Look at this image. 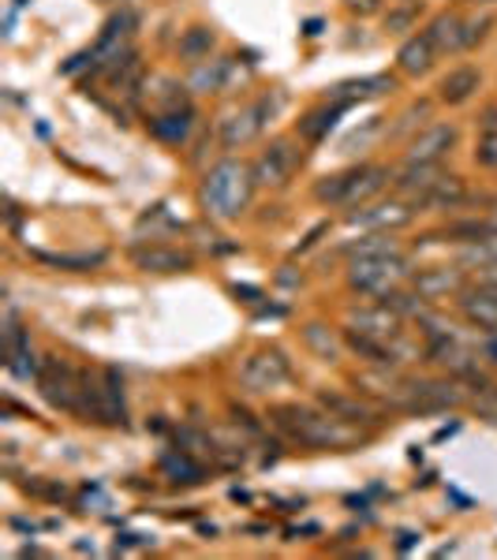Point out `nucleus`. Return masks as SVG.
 Instances as JSON below:
<instances>
[{"label":"nucleus","instance_id":"1","mask_svg":"<svg viewBox=\"0 0 497 560\" xmlns=\"http://www.w3.org/2000/svg\"><path fill=\"white\" fill-rule=\"evenodd\" d=\"M269 422L274 430H281L292 445L314 448V453H351L359 448L370 433L363 427L337 419L333 411H325L319 400L314 404H274L269 408Z\"/></svg>","mask_w":497,"mask_h":560},{"label":"nucleus","instance_id":"2","mask_svg":"<svg viewBox=\"0 0 497 560\" xmlns=\"http://www.w3.org/2000/svg\"><path fill=\"white\" fill-rule=\"evenodd\" d=\"M258 184H255V168L243 158H221L213 168H206L203 176V206L213 221H240L247 213L251 198H255Z\"/></svg>","mask_w":497,"mask_h":560},{"label":"nucleus","instance_id":"3","mask_svg":"<svg viewBox=\"0 0 497 560\" xmlns=\"http://www.w3.org/2000/svg\"><path fill=\"white\" fill-rule=\"evenodd\" d=\"M390 184H393L390 165H382V161H363V165H351L345 173L322 176L319 184H314V202L359 210V206L374 202Z\"/></svg>","mask_w":497,"mask_h":560},{"label":"nucleus","instance_id":"4","mask_svg":"<svg viewBox=\"0 0 497 560\" xmlns=\"http://www.w3.org/2000/svg\"><path fill=\"white\" fill-rule=\"evenodd\" d=\"M79 419L97 427H128V404H124V377L120 370H83V408Z\"/></svg>","mask_w":497,"mask_h":560},{"label":"nucleus","instance_id":"5","mask_svg":"<svg viewBox=\"0 0 497 560\" xmlns=\"http://www.w3.org/2000/svg\"><path fill=\"white\" fill-rule=\"evenodd\" d=\"M412 261L404 258V250H393V255H370V258H351L348 261V288L363 295H390L396 288L412 284Z\"/></svg>","mask_w":497,"mask_h":560},{"label":"nucleus","instance_id":"6","mask_svg":"<svg viewBox=\"0 0 497 560\" xmlns=\"http://www.w3.org/2000/svg\"><path fill=\"white\" fill-rule=\"evenodd\" d=\"M303 158L307 153L292 135H277V139H269V147L251 161L258 191H285V187L296 179V173L303 168Z\"/></svg>","mask_w":497,"mask_h":560},{"label":"nucleus","instance_id":"7","mask_svg":"<svg viewBox=\"0 0 497 560\" xmlns=\"http://www.w3.org/2000/svg\"><path fill=\"white\" fill-rule=\"evenodd\" d=\"M34 385H38L42 400L49 404V408L79 419V408H83V370L71 366L68 359L49 355V359H42V370H38V377H34Z\"/></svg>","mask_w":497,"mask_h":560},{"label":"nucleus","instance_id":"8","mask_svg":"<svg viewBox=\"0 0 497 560\" xmlns=\"http://www.w3.org/2000/svg\"><path fill=\"white\" fill-rule=\"evenodd\" d=\"M292 382V363L281 348H262V351H251L247 359L240 363V385L247 393H274Z\"/></svg>","mask_w":497,"mask_h":560},{"label":"nucleus","instance_id":"9","mask_svg":"<svg viewBox=\"0 0 497 560\" xmlns=\"http://www.w3.org/2000/svg\"><path fill=\"white\" fill-rule=\"evenodd\" d=\"M419 217V210L408 202V198H374V202L359 206V210H351L345 221L351 229H367V232H401L408 229V224Z\"/></svg>","mask_w":497,"mask_h":560},{"label":"nucleus","instance_id":"10","mask_svg":"<svg viewBox=\"0 0 497 560\" xmlns=\"http://www.w3.org/2000/svg\"><path fill=\"white\" fill-rule=\"evenodd\" d=\"M269 116H274V102H269V97H258V102L229 113L221 120V128H217V135H221V147L240 150V147H247V142H255L258 135L266 131Z\"/></svg>","mask_w":497,"mask_h":560},{"label":"nucleus","instance_id":"11","mask_svg":"<svg viewBox=\"0 0 497 560\" xmlns=\"http://www.w3.org/2000/svg\"><path fill=\"white\" fill-rule=\"evenodd\" d=\"M348 329L367 332V337H374V340H385V345H401L404 340V314H396L393 306L382 303V300L367 303V306H351Z\"/></svg>","mask_w":497,"mask_h":560},{"label":"nucleus","instance_id":"12","mask_svg":"<svg viewBox=\"0 0 497 560\" xmlns=\"http://www.w3.org/2000/svg\"><path fill=\"white\" fill-rule=\"evenodd\" d=\"M467 288L464 266H427L412 273V292L423 303H441V300H456Z\"/></svg>","mask_w":497,"mask_h":560},{"label":"nucleus","instance_id":"13","mask_svg":"<svg viewBox=\"0 0 497 560\" xmlns=\"http://www.w3.org/2000/svg\"><path fill=\"white\" fill-rule=\"evenodd\" d=\"M319 404L325 411H333L337 419L351 422V427H378V422H385V411L382 404L374 400V396H359V393H333V388H322L319 393Z\"/></svg>","mask_w":497,"mask_h":560},{"label":"nucleus","instance_id":"14","mask_svg":"<svg viewBox=\"0 0 497 560\" xmlns=\"http://www.w3.org/2000/svg\"><path fill=\"white\" fill-rule=\"evenodd\" d=\"M456 139H460L456 124H427V128L408 142L404 165H441V161L453 153Z\"/></svg>","mask_w":497,"mask_h":560},{"label":"nucleus","instance_id":"15","mask_svg":"<svg viewBox=\"0 0 497 560\" xmlns=\"http://www.w3.org/2000/svg\"><path fill=\"white\" fill-rule=\"evenodd\" d=\"M456 311L464 314L467 325L483 329L486 337L497 332V280H478V284H467L464 292L456 295Z\"/></svg>","mask_w":497,"mask_h":560},{"label":"nucleus","instance_id":"16","mask_svg":"<svg viewBox=\"0 0 497 560\" xmlns=\"http://www.w3.org/2000/svg\"><path fill=\"white\" fill-rule=\"evenodd\" d=\"M131 261L142 273H187L195 258L180 247H165V243H147V247H131Z\"/></svg>","mask_w":497,"mask_h":560},{"label":"nucleus","instance_id":"17","mask_svg":"<svg viewBox=\"0 0 497 560\" xmlns=\"http://www.w3.org/2000/svg\"><path fill=\"white\" fill-rule=\"evenodd\" d=\"M483 90V71L475 65H456L438 79V102L441 105H467Z\"/></svg>","mask_w":497,"mask_h":560},{"label":"nucleus","instance_id":"18","mask_svg":"<svg viewBox=\"0 0 497 560\" xmlns=\"http://www.w3.org/2000/svg\"><path fill=\"white\" fill-rule=\"evenodd\" d=\"M4 363L12 370L15 377H23V382H31V377H38L42 363L34 359L31 351V337L15 325V314H8V329H4Z\"/></svg>","mask_w":497,"mask_h":560},{"label":"nucleus","instance_id":"19","mask_svg":"<svg viewBox=\"0 0 497 560\" xmlns=\"http://www.w3.org/2000/svg\"><path fill=\"white\" fill-rule=\"evenodd\" d=\"M423 34H427L430 45L438 49V57H456V52L467 49L464 45V15L460 12H438Z\"/></svg>","mask_w":497,"mask_h":560},{"label":"nucleus","instance_id":"20","mask_svg":"<svg viewBox=\"0 0 497 560\" xmlns=\"http://www.w3.org/2000/svg\"><path fill=\"white\" fill-rule=\"evenodd\" d=\"M192 128H195V108L192 105L161 108V113L150 116V135L161 142H169V147H184Z\"/></svg>","mask_w":497,"mask_h":560},{"label":"nucleus","instance_id":"21","mask_svg":"<svg viewBox=\"0 0 497 560\" xmlns=\"http://www.w3.org/2000/svg\"><path fill=\"white\" fill-rule=\"evenodd\" d=\"M434 65H438V49L430 45L427 34H412V38H404L401 49H396V68H401V75H408V79L430 75Z\"/></svg>","mask_w":497,"mask_h":560},{"label":"nucleus","instance_id":"22","mask_svg":"<svg viewBox=\"0 0 497 560\" xmlns=\"http://www.w3.org/2000/svg\"><path fill=\"white\" fill-rule=\"evenodd\" d=\"M303 345L314 359H322V363H337V359L348 351L345 332L333 329V325H325V322H307L303 325Z\"/></svg>","mask_w":497,"mask_h":560},{"label":"nucleus","instance_id":"23","mask_svg":"<svg viewBox=\"0 0 497 560\" xmlns=\"http://www.w3.org/2000/svg\"><path fill=\"white\" fill-rule=\"evenodd\" d=\"M161 475H165L173 486H198V482H206L203 459H198L195 453H187V448H173V453L161 456Z\"/></svg>","mask_w":497,"mask_h":560},{"label":"nucleus","instance_id":"24","mask_svg":"<svg viewBox=\"0 0 497 560\" xmlns=\"http://www.w3.org/2000/svg\"><path fill=\"white\" fill-rule=\"evenodd\" d=\"M390 90H396L393 75H367V79H351V83H337L330 90V97L340 105H351V102H367V97H378V94H390Z\"/></svg>","mask_w":497,"mask_h":560},{"label":"nucleus","instance_id":"25","mask_svg":"<svg viewBox=\"0 0 497 560\" xmlns=\"http://www.w3.org/2000/svg\"><path fill=\"white\" fill-rule=\"evenodd\" d=\"M340 113H345V105H340V102L311 108V113L300 116V124H296V135H300L303 142H322L325 135L333 131V124L340 120Z\"/></svg>","mask_w":497,"mask_h":560},{"label":"nucleus","instance_id":"26","mask_svg":"<svg viewBox=\"0 0 497 560\" xmlns=\"http://www.w3.org/2000/svg\"><path fill=\"white\" fill-rule=\"evenodd\" d=\"M467 202V187L464 179L446 173V179H441L438 187L427 195V202H423V210H460V206Z\"/></svg>","mask_w":497,"mask_h":560},{"label":"nucleus","instance_id":"27","mask_svg":"<svg viewBox=\"0 0 497 560\" xmlns=\"http://www.w3.org/2000/svg\"><path fill=\"white\" fill-rule=\"evenodd\" d=\"M217 45V34L210 26H192V31H184V38H180V57L187 60V65H203V60H210Z\"/></svg>","mask_w":497,"mask_h":560},{"label":"nucleus","instance_id":"28","mask_svg":"<svg viewBox=\"0 0 497 560\" xmlns=\"http://www.w3.org/2000/svg\"><path fill=\"white\" fill-rule=\"evenodd\" d=\"M401 250V243L393 240V232H367L363 240L345 243V255L348 258H370V255H393Z\"/></svg>","mask_w":497,"mask_h":560},{"label":"nucleus","instance_id":"29","mask_svg":"<svg viewBox=\"0 0 497 560\" xmlns=\"http://www.w3.org/2000/svg\"><path fill=\"white\" fill-rule=\"evenodd\" d=\"M224 79H229V60H210V65H195V75H192V86L195 90H221Z\"/></svg>","mask_w":497,"mask_h":560},{"label":"nucleus","instance_id":"30","mask_svg":"<svg viewBox=\"0 0 497 560\" xmlns=\"http://www.w3.org/2000/svg\"><path fill=\"white\" fill-rule=\"evenodd\" d=\"M34 258L45 261V266H60V269H94L105 261L102 250H94V255H49V250H34Z\"/></svg>","mask_w":497,"mask_h":560},{"label":"nucleus","instance_id":"31","mask_svg":"<svg viewBox=\"0 0 497 560\" xmlns=\"http://www.w3.org/2000/svg\"><path fill=\"white\" fill-rule=\"evenodd\" d=\"M475 165L497 168V128H483L475 139Z\"/></svg>","mask_w":497,"mask_h":560},{"label":"nucleus","instance_id":"32","mask_svg":"<svg viewBox=\"0 0 497 560\" xmlns=\"http://www.w3.org/2000/svg\"><path fill=\"white\" fill-rule=\"evenodd\" d=\"M490 26H494V15H475V20H464V45H467V49H475V45L490 34Z\"/></svg>","mask_w":497,"mask_h":560},{"label":"nucleus","instance_id":"33","mask_svg":"<svg viewBox=\"0 0 497 560\" xmlns=\"http://www.w3.org/2000/svg\"><path fill=\"white\" fill-rule=\"evenodd\" d=\"M412 20H415V8H404V12H390V15H385V31H390V34H404L412 26Z\"/></svg>","mask_w":497,"mask_h":560},{"label":"nucleus","instance_id":"34","mask_svg":"<svg viewBox=\"0 0 497 560\" xmlns=\"http://www.w3.org/2000/svg\"><path fill=\"white\" fill-rule=\"evenodd\" d=\"M345 8H348V12H356V15H370V12H378V8H382V0H345Z\"/></svg>","mask_w":497,"mask_h":560},{"label":"nucleus","instance_id":"35","mask_svg":"<svg viewBox=\"0 0 497 560\" xmlns=\"http://www.w3.org/2000/svg\"><path fill=\"white\" fill-rule=\"evenodd\" d=\"M483 355L490 359V363L497 366V332H490V337H486V345H483Z\"/></svg>","mask_w":497,"mask_h":560},{"label":"nucleus","instance_id":"36","mask_svg":"<svg viewBox=\"0 0 497 560\" xmlns=\"http://www.w3.org/2000/svg\"><path fill=\"white\" fill-rule=\"evenodd\" d=\"M478 124H483V128H497V105L486 108V113H483V120H478Z\"/></svg>","mask_w":497,"mask_h":560},{"label":"nucleus","instance_id":"37","mask_svg":"<svg viewBox=\"0 0 497 560\" xmlns=\"http://www.w3.org/2000/svg\"><path fill=\"white\" fill-rule=\"evenodd\" d=\"M490 217H494V221H497V198H490Z\"/></svg>","mask_w":497,"mask_h":560},{"label":"nucleus","instance_id":"38","mask_svg":"<svg viewBox=\"0 0 497 560\" xmlns=\"http://www.w3.org/2000/svg\"><path fill=\"white\" fill-rule=\"evenodd\" d=\"M483 4H497V0H483Z\"/></svg>","mask_w":497,"mask_h":560}]
</instances>
